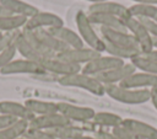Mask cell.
Here are the masks:
<instances>
[{
	"mask_svg": "<svg viewBox=\"0 0 157 139\" xmlns=\"http://www.w3.org/2000/svg\"><path fill=\"white\" fill-rule=\"evenodd\" d=\"M105 93L110 98L126 105H141L151 98L150 89H126L120 85H107Z\"/></svg>",
	"mask_w": 157,
	"mask_h": 139,
	"instance_id": "1",
	"label": "cell"
},
{
	"mask_svg": "<svg viewBox=\"0 0 157 139\" xmlns=\"http://www.w3.org/2000/svg\"><path fill=\"white\" fill-rule=\"evenodd\" d=\"M58 81L61 86L83 89V90H86V91H88L96 96H103L105 93V86L101 81H98V79L96 76L83 74L82 71L72 74V75L59 77Z\"/></svg>",
	"mask_w": 157,
	"mask_h": 139,
	"instance_id": "2",
	"label": "cell"
},
{
	"mask_svg": "<svg viewBox=\"0 0 157 139\" xmlns=\"http://www.w3.org/2000/svg\"><path fill=\"white\" fill-rule=\"evenodd\" d=\"M76 26L78 30V34L82 38L83 43L88 46V48L94 49L99 53L105 52L104 48V41L96 33V31L92 27V23L88 18V15H86L83 11H78L76 14Z\"/></svg>",
	"mask_w": 157,
	"mask_h": 139,
	"instance_id": "3",
	"label": "cell"
},
{
	"mask_svg": "<svg viewBox=\"0 0 157 139\" xmlns=\"http://www.w3.org/2000/svg\"><path fill=\"white\" fill-rule=\"evenodd\" d=\"M125 28L128 30L129 33H131L134 36V38L137 41L140 49H141V54H147L153 49V44H152V37L148 33V31L146 30V27L142 25V22L131 16L128 15L125 17L121 18Z\"/></svg>",
	"mask_w": 157,
	"mask_h": 139,
	"instance_id": "4",
	"label": "cell"
},
{
	"mask_svg": "<svg viewBox=\"0 0 157 139\" xmlns=\"http://www.w3.org/2000/svg\"><path fill=\"white\" fill-rule=\"evenodd\" d=\"M2 75H17V74H29V75H45L48 74L40 63L28 60V59H13L6 66L0 70Z\"/></svg>",
	"mask_w": 157,
	"mask_h": 139,
	"instance_id": "5",
	"label": "cell"
},
{
	"mask_svg": "<svg viewBox=\"0 0 157 139\" xmlns=\"http://www.w3.org/2000/svg\"><path fill=\"white\" fill-rule=\"evenodd\" d=\"M99 31H101V34L103 37V41L112 43L114 46H118V47H123V48H128V49H135V50L141 52L137 41L134 38V36L131 33L121 32V31H117V30H110V28H105V27H101Z\"/></svg>",
	"mask_w": 157,
	"mask_h": 139,
	"instance_id": "6",
	"label": "cell"
},
{
	"mask_svg": "<svg viewBox=\"0 0 157 139\" xmlns=\"http://www.w3.org/2000/svg\"><path fill=\"white\" fill-rule=\"evenodd\" d=\"M125 62L123 59H119V58H115V57H112V55H101L93 60H91L90 63L85 64L82 66V73L83 74H87V75H91V76H96L98 74H102V73H105L110 69H114V68H118L120 65H123Z\"/></svg>",
	"mask_w": 157,
	"mask_h": 139,
	"instance_id": "7",
	"label": "cell"
},
{
	"mask_svg": "<svg viewBox=\"0 0 157 139\" xmlns=\"http://www.w3.org/2000/svg\"><path fill=\"white\" fill-rule=\"evenodd\" d=\"M58 109L59 113L66 117L70 122H88L92 121L96 114V111L91 107L77 106L67 102H58Z\"/></svg>",
	"mask_w": 157,
	"mask_h": 139,
	"instance_id": "8",
	"label": "cell"
},
{
	"mask_svg": "<svg viewBox=\"0 0 157 139\" xmlns=\"http://www.w3.org/2000/svg\"><path fill=\"white\" fill-rule=\"evenodd\" d=\"M42 65H43V68L45 69L47 73L58 75L59 77L72 75V74L80 73L82 70L81 65L69 63L66 60H63V59L58 58L56 55L52 57V58H48V59H44L42 62Z\"/></svg>",
	"mask_w": 157,
	"mask_h": 139,
	"instance_id": "9",
	"label": "cell"
},
{
	"mask_svg": "<svg viewBox=\"0 0 157 139\" xmlns=\"http://www.w3.org/2000/svg\"><path fill=\"white\" fill-rule=\"evenodd\" d=\"M64 26V21L60 16L53 14V12H45V11H39L34 16L29 17L27 20V23L25 25L23 30H38V28H53V27H59Z\"/></svg>",
	"mask_w": 157,
	"mask_h": 139,
	"instance_id": "10",
	"label": "cell"
},
{
	"mask_svg": "<svg viewBox=\"0 0 157 139\" xmlns=\"http://www.w3.org/2000/svg\"><path fill=\"white\" fill-rule=\"evenodd\" d=\"M102 53L94 50V49H91V48H69L59 54H56L58 58L63 59V60H66L69 63H72V64H87L90 63L91 60L101 57Z\"/></svg>",
	"mask_w": 157,
	"mask_h": 139,
	"instance_id": "11",
	"label": "cell"
},
{
	"mask_svg": "<svg viewBox=\"0 0 157 139\" xmlns=\"http://www.w3.org/2000/svg\"><path fill=\"white\" fill-rule=\"evenodd\" d=\"M136 71V68L131 63H124L123 65L110 69L105 73L96 75L98 81H101L104 86L107 85H119L123 80H125L128 76H130L132 73Z\"/></svg>",
	"mask_w": 157,
	"mask_h": 139,
	"instance_id": "12",
	"label": "cell"
},
{
	"mask_svg": "<svg viewBox=\"0 0 157 139\" xmlns=\"http://www.w3.org/2000/svg\"><path fill=\"white\" fill-rule=\"evenodd\" d=\"M71 124V122L64 117L61 113H52L45 116H36L31 122H28V128L32 129H42V130H49L58 127Z\"/></svg>",
	"mask_w": 157,
	"mask_h": 139,
	"instance_id": "13",
	"label": "cell"
},
{
	"mask_svg": "<svg viewBox=\"0 0 157 139\" xmlns=\"http://www.w3.org/2000/svg\"><path fill=\"white\" fill-rule=\"evenodd\" d=\"M120 86L126 89H152L157 87V75L147 74L144 71H135L125 80H123Z\"/></svg>",
	"mask_w": 157,
	"mask_h": 139,
	"instance_id": "14",
	"label": "cell"
},
{
	"mask_svg": "<svg viewBox=\"0 0 157 139\" xmlns=\"http://www.w3.org/2000/svg\"><path fill=\"white\" fill-rule=\"evenodd\" d=\"M0 113L11 116L16 119H23L27 122H31L36 116L25 106V103H20L16 101L4 100L0 101Z\"/></svg>",
	"mask_w": 157,
	"mask_h": 139,
	"instance_id": "15",
	"label": "cell"
},
{
	"mask_svg": "<svg viewBox=\"0 0 157 139\" xmlns=\"http://www.w3.org/2000/svg\"><path fill=\"white\" fill-rule=\"evenodd\" d=\"M90 14H104V15H113L118 16L120 18L130 15L129 14V7L124 6L123 4L114 2V1H102V2H96L90 5L88 7Z\"/></svg>",
	"mask_w": 157,
	"mask_h": 139,
	"instance_id": "16",
	"label": "cell"
},
{
	"mask_svg": "<svg viewBox=\"0 0 157 139\" xmlns=\"http://www.w3.org/2000/svg\"><path fill=\"white\" fill-rule=\"evenodd\" d=\"M32 31V30H31ZM34 36L38 38V41L53 54H59L66 49H69V47L63 43L60 39H58L55 36H53L48 30L45 28H38V30H33Z\"/></svg>",
	"mask_w": 157,
	"mask_h": 139,
	"instance_id": "17",
	"label": "cell"
},
{
	"mask_svg": "<svg viewBox=\"0 0 157 139\" xmlns=\"http://www.w3.org/2000/svg\"><path fill=\"white\" fill-rule=\"evenodd\" d=\"M121 125L134 132L141 139H157V128L142 121H137L134 118H125L123 119Z\"/></svg>",
	"mask_w": 157,
	"mask_h": 139,
	"instance_id": "18",
	"label": "cell"
},
{
	"mask_svg": "<svg viewBox=\"0 0 157 139\" xmlns=\"http://www.w3.org/2000/svg\"><path fill=\"white\" fill-rule=\"evenodd\" d=\"M48 31L53 36H55L58 39H60L63 43H65L69 48H83V46H85L80 34L67 27L59 26V27L48 28Z\"/></svg>",
	"mask_w": 157,
	"mask_h": 139,
	"instance_id": "19",
	"label": "cell"
},
{
	"mask_svg": "<svg viewBox=\"0 0 157 139\" xmlns=\"http://www.w3.org/2000/svg\"><path fill=\"white\" fill-rule=\"evenodd\" d=\"M0 4L6 10H9L12 15H20V16H25L27 18H29L39 12V10L36 6H33L32 4L23 1V0H0Z\"/></svg>",
	"mask_w": 157,
	"mask_h": 139,
	"instance_id": "20",
	"label": "cell"
},
{
	"mask_svg": "<svg viewBox=\"0 0 157 139\" xmlns=\"http://www.w3.org/2000/svg\"><path fill=\"white\" fill-rule=\"evenodd\" d=\"M88 18H90L91 23L99 25L101 27L117 30V31H121V32H128L121 18L118 16L104 15V14H88Z\"/></svg>",
	"mask_w": 157,
	"mask_h": 139,
	"instance_id": "21",
	"label": "cell"
},
{
	"mask_svg": "<svg viewBox=\"0 0 157 139\" xmlns=\"http://www.w3.org/2000/svg\"><path fill=\"white\" fill-rule=\"evenodd\" d=\"M15 46H16L17 53H20L23 59L33 60V62H37V63H40V64L44 60V58L34 49V47L25 37V34L22 33V31L18 33V36H17V38L15 41Z\"/></svg>",
	"mask_w": 157,
	"mask_h": 139,
	"instance_id": "22",
	"label": "cell"
},
{
	"mask_svg": "<svg viewBox=\"0 0 157 139\" xmlns=\"http://www.w3.org/2000/svg\"><path fill=\"white\" fill-rule=\"evenodd\" d=\"M25 106L34 114V116H45L59 112L58 109V102L52 101H43V100H36L29 98L25 101Z\"/></svg>",
	"mask_w": 157,
	"mask_h": 139,
	"instance_id": "23",
	"label": "cell"
},
{
	"mask_svg": "<svg viewBox=\"0 0 157 139\" xmlns=\"http://www.w3.org/2000/svg\"><path fill=\"white\" fill-rule=\"evenodd\" d=\"M27 17L20 16V15H7V16H0V32L7 33V32H15L20 31V28H23L27 23Z\"/></svg>",
	"mask_w": 157,
	"mask_h": 139,
	"instance_id": "24",
	"label": "cell"
},
{
	"mask_svg": "<svg viewBox=\"0 0 157 139\" xmlns=\"http://www.w3.org/2000/svg\"><path fill=\"white\" fill-rule=\"evenodd\" d=\"M55 139H77L85 134L83 128L76 127L74 124H67L48 130Z\"/></svg>",
	"mask_w": 157,
	"mask_h": 139,
	"instance_id": "25",
	"label": "cell"
},
{
	"mask_svg": "<svg viewBox=\"0 0 157 139\" xmlns=\"http://www.w3.org/2000/svg\"><path fill=\"white\" fill-rule=\"evenodd\" d=\"M129 14L136 18H146L157 22V5L135 4L129 7Z\"/></svg>",
	"mask_w": 157,
	"mask_h": 139,
	"instance_id": "26",
	"label": "cell"
},
{
	"mask_svg": "<svg viewBox=\"0 0 157 139\" xmlns=\"http://www.w3.org/2000/svg\"><path fill=\"white\" fill-rule=\"evenodd\" d=\"M28 129V122L23 119H18L12 125L4 128L0 130V139H16L26 134Z\"/></svg>",
	"mask_w": 157,
	"mask_h": 139,
	"instance_id": "27",
	"label": "cell"
},
{
	"mask_svg": "<svg viewBox=\"0 0 157 139\" xmlns=\"http://www.w3.org/2000/svg\"><path fill=\"white\" fill-rule=\"evenodd\" d=\"M130 63L136 68V70L147 73V74H152V75H157V60L148 58L144 54H140L135 58H132L130 60Z\"/></svg>",
	"mask_w": 157,
	"mask_h": 139,
	"instance_id": "28",
	"label": "cell"
},
{
	"mask_svg": "<svg viewBox=\"0 0 157 139\" xmlns=\"http://www.w3.org/2000/svg\"><path fill=\"white\" fill-rule=\"evenodd\" d=\"M92 121L97 125L114 128V127H118L121 124L123 118L119 114H115L112 112H96Z\"/></svg>",
	"mask_w": 157,
	"mask_h": 139,
	"instance_id": "29",
	"label": "cell"
},
{
	"mask_svg": "<svg viewBox=\"0 0 157 139\" xmlns=\"http://www.w3.org/2000/svg\"><path fill=\"white\" fill-rule=\"evenodd\" d=\"M104 48H105V52L108 53V55H112V57H115V58H119V59H132L137 55L141 54L140 50H135V49H128V48H123V47H118V46H114L112 43H108L104 41Z\"/></svg>",
	"mask_w": 157,
	"mask_h": 139,
	"instance_id": "30",
	"label": "cell"
},
{
	"mask_svg": "<svg viewBox=\"0 0 157 139\" xmlns=\"http://www.w3.org/2000/svg\"><path fill=\"white\" fill-rule=\"evenodd\" d=\"M16 53H17V49H16L15 43L11 44L10 47H7L5 50L0 52V70H1L4 66H6L10 62H12V60L15 59Z\"/></svg>",
	"mask_w": 157,
	"mask_h": 139,
	"instance_id": "31",
	"label": "cell"
},
{
	"mask_svg": "<svg viewBox=\"0 0 157 139\" xmlns=\"http://www.w3.org/2000/svg\"><path fill=\"white\" fill-rule=\"evenodd\" d=\"M113 135H115L118 139H141L140 137H137L134 132H131L130 129H128L124 125H118V127H114L112 128V132H110Z\"/></svg>",
	"mask_w": 157,
	"mask_h": 139,
	"instance_id": "32",
	"label": "cell"
},
{
	"mask_svg": "<svg viewBox=\"0 0 157 139\" xmlns=\"http://www.w3.org/2000/svg\"><path fill=\"white\" fill-rule=\"evenodd\" d=\"M20 32H21V31H15V32L4 33V36L0 38V52L5 50L7 47H10L11 44H13Z\"/></svg>",
	"mask_w": 157,
	"mask_h": 139,
	"instance_id": "33",
	"label": "cell"
},
{
	"mask_svg": "<svg viewBox=\"0 0 157 139\" xmlns=\"http://www.w3.org/2000/svg\"><path fill=\"white\" fill-rule=\"evenodd\" d=\"M25 135L28 137L29 139H55L48 130L32 129V128H28Z\"/></svg>",
	"mask_w": 157,
	"mask_h": 139,
	"instance_id": "34",
	"label": "cell"
},
{
	"mask_svg": "<svg viewBox=\"0 0 157 139\" xmlns=\"http://www.w3.org/2000/svg\"><path fill=\"white\" fill-rule=\"evenodd\" d=\"M142 25L146 27V30L148 31V33L151 34V37H157V22L146 20V18H139Z\"/></svg>",
	"mask_w": 157,
	"mask_h": 139,
	"instance_id": "35",
	"label": "cell"
},
{
	"mask_svg": "<svg viewBox=\"0 0 157 139\" xmlns=\"http://www.w3.org/2000/svg\"><path fill=\"white\" fill-rule=\"evenodd\" d=\"M18 119L11 117V116H6V114H1L0 113V130L4 128H7L10 125H12L15 122H17Z\"/></svg>",
	"mask_w": 157,
	"mask_h": 139,
	"instance_id": "36",
	"label": "cell"
},
{
	"mask_svg": "<svg viewBox=\"0 0 157 139\" xmlns=\"http://www.w3.org/2000/svg\"><path fill=\"white\" fill-rule=\"evenodd\" d=\"M96 138H98V139H118L110 132H105V130H98L96 133Z\"/></svg>",
	"mask_w": 157,
	"mask_h": 139,
	"instance_id": "37",
	"label": "cell"
},
{
	"mask_svg": "<svg viewBox=\"0 0 157 139\" xmlns=\"http://www.w3.org/2000/svg\"><path fill=\"white\" fill-rule=\"evenodd\" d=\"M150 101L152 102L153 107L157 109V87H152L151 89V98Z\"/></svg>",
	"mask_w": 157,
	"mask_h": 139,
	"instance_id": "38",
	"label": "cell"
},
{
	"mask_svg": "<svg viewBox=\"0 0 157 139\" xmlns=\"http://www.w3.org/2000/svg\"><path fill=\"white\" fill-rule=\"evenodd\" d=\"M135 1L136 4H146V5H156L157 0H131Z\"/></svg>",
	"mask_w": 157,
	"mask_h": 139,
	"instance_id": "39",
	"label": "cell"
},
{
	"mask_svg": "<svg viewBox=\"0 0 157 139\" xmlns=\"http://www.w3.org/2000/svg\"><path fill=\"white\" fill-rule=\"evenodd\" d=\"M144 55H146V57H148V58H152V59L157 60V49H152L150 53H147V54H144Z\"/></svg>",
	"mask_w": 157,
	"mask_h": 139,
	"instance_id": "40",
	"label": "cell"
},
{
	"mask_svg": "<svg viewBox=\"0 0 157 139\" xmlns=\"http://www.w3.org/2000/svg\"><path fill=\"white\" fill-rule=\"evenodd\" d=\"M7 15H12L9 10H6L1 4H0V16H7Z\"/></svg>",
	"mask_w": 157,
	"mask_h": 139,
	"instance_id": "41",
	"label": "cell"
},
{
	"mask_svg": "<svg viewBox=\"0 0 157 139\" xmlns=\"http://www.w3.org/2000/svg\"><path fill=\"white\" fill-rule=\"evenodd\" d=\"M77 139H98V138H96V137H90V135H82V137H80V138H77Z\"/></svg>",
	"mask_w": 157,
	"mask_h": 139,
	"instance_id": "42",
	"label": "cell"
},
{
	"mask_svg": "<svg viewBox=\"0 0 157 139\" xmlns=\"http://www.w3.org/2000/svg\"><path fill=\"white\" fill-rule=\"evenodd\" d=\"M152 44H153V49H157V37H152Z\"/></svg>",
	"mask_w": 157,
	"mask_h": 139,
	"instance_id": "43",
	"label": "cell"
},
{
	"mask_svg": "<svg viewBox=\"0 0 157 139\" xmlns=\"http://www.w3.org/2000/svg\"><path fill=\"white\" fill-rule=\"evenodd\" d=\"M86 1H91V2H93V4H96V2H102V1H108V0H86Z\"/></svg>",
	"mask_w": 157,
	"mask_h": 139,
	"instance_id": "44",
	"label": "cell"
},
{
	"mask_svg": "<svg viewBox=\"0 0 157 139\" xmlns=\"http://www.w3.org/2000/svg\"><path fill=\"white\" fill-rule=\"evenodd\" d=\"M16 139H29L28 137H26V135H22V137H20V138H16Z\"/></svg>",
	"mask_w": 157,
	"mask_h": 139,
	"instance_id": "45",
	"label": "cell"
},
{
	"mask_svg": "<svg viewBox=\"0 0 157 139\" xmlns=\"http://www.w3.org/2000/svg\"><path fill=\"white\" fill-rule=\"evenodd\" d=\"M2 36H4V33H2V32H0V38H1Z\"/></svg>",
	"mask_w": 157,
	"mask_h": 139,
	"instance_id": "46",
	"label": "cell"
}]
</instances>
